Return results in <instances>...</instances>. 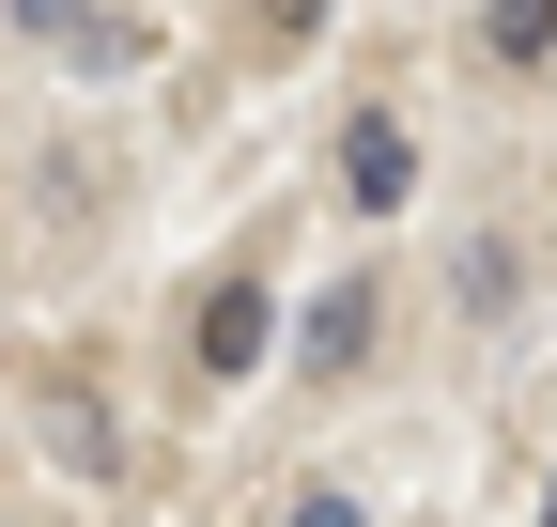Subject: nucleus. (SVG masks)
<instances>
[{
    "label": "nucleus",
    "mask_w": 557,
    "mask_h": 527,
    "mask_svg": "<svg viewBox=\"0 0 557 527\" xmlns=\"http://www.w3.org/2000/svg\"><path fill=\"white\" fill-rule=\"evenodd\" d=\"M263 342H278V295L263 280H218V295H201V372H218V388H248Z\"/></svg>",
    "instance_id": "1"
},
{
    "label": "nucleus",
    "mask_w": 557,
    "mask_h": 527,
    "mask_svg": "<svg viewBox=\"0 0 557 527\" xmlns=\"http://www.w3.org/2000/svg\"><path fill=\"white\" fill-rule=\"evenodd\" d=\"M341 186H357V203H372V218L403 203V186H418V140H403V124H387V109H357V124H341Z\"/></svg>",
    "instance_id": "2"
},
{
    "label": "nucleus",
    "mask_w": 557,
    "mask_h": 527,
    "mask_svg": "<svg viewBox=\"0 0 557 527\" xmlns=\"http://www.w3.org/2000/svg\"><path fill=\"white\" fill-rule=\"evenodd\" d=\"M372 326H387V310H372V280H341V295L310 310V388H341V372H357V357H372Z\"/></svg>",
    "instance_id": "3"
},
{
    "label": "nucleus",
    "mask_w": 557,
    "mask_h": 527,
    "mask_svg": "<svg viewBox=\"0 0 557 527\" xmlns=\"http://www.w3.org/2000/svg\"><path fill=\"white\" fill-rule=\"evenodd\" d=\"M480 47H496V62H542L557 47V0H480Z\"/></svg>",
    "instance_id": "4"
},
{
    "label": "nucleus",
    "mask_w": 557,
    "mask_h": 527,
    "mask_svg": "<svg viewBox=\"0 0 557 527\" xmlns=\"http://www.w3.org/2000/svg\"><path fill=\"white\" fill-rule=\"evenodd\" d=\"M0 16H16V32H47V47H78V32H94V0H0Z\"/></svg>",
    "instance_id": "5"
},
{
    "label": "nucleus",
    "mask_w": 557,
    "mask_h": 527,
    "mask_svg": "<svg viewBox=\"0 0 557 527\" xmlns=\"http://www.w3.org/2000/svg\"><path fill=\"white\" fill-rule=\"evenodd\" d=\"M263 32H278V47H310V32H325V0H263Z\"/></svg>",
    "instance_id": "6"
},
{
    "label": "nucleus",
    "mask_w": 557,
    "mask_h": 527,
    "mask_svg": "<svg viewBox=\"0 0 557 527\" xmlns=\"http://www.w3.org/2000/svg\"><path fill=\"white\" fill-rule=\"evenodd\" d=\"M295 527H372V512L357 497H295Z\"/></svg>",
    "instance_id": "7"
},
{
    "label": "nucleus",
    "mask_w": 557,
    "mask_h": 527,
    "mask_svg": "<svg viewBox=\"0 0 557 527\" xmlns=\"http://www.w3.org/2000/svg\"><path fill=\"white\" fill-rule=\"evenodd\" d=\"M542 527H557V497H542Z\"/></svg>",
    "instance_id": "8"
}]
</instances>
